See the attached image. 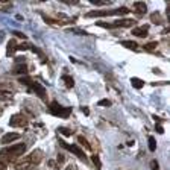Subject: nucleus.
<instances>
[{
	"label": "nucleus",
	"instance_id": "f257e3e1",
	"mask_svg": "<svg viewBox=\"0 0 170 170\" xmlns=\"http://www.w3.org/2000/svg\"><path fill=\"white\" fill-rule=\"evenodd\" d=\"M43 158H44L43 150L36 149L34 152H31L27 157H23V158H20L18 161H15L14 169L15 170H32L35 166H38V164L43 161Z\"/></svg>",
	"mask_w": 170,
	"mask_h": 170
},
{
	"label": "nucleus",
	"instance_id": "f03ea898",
	"mask_svg": "<svg viewBox=\"0 0 170 170\" xmlns=\"http://www.w3.org/2000/svg\"><path fill=\"white\" fill-rule=\"evenodd\" d=\"M26 152V144L24 143H18L9 148H5L0 150V161L6 163V161H14L15 158H20L23 153Z\"/></svg>",
	"mask_w": 170,
	"mask_h": 170
},
{
	"label": "nucleus",
	"instance_id": "7ed1b4c3",
	"mask_svg": "<svg viewBox=\"0 0 170 170\" xmlns=\"http://www.w3.org/2000/svg\"><path fill=\"white\" fill-rule=\"evenodd\" d=\"M20 82H22L23 85H27L32 91H35V94H38L41 99H46V88L41 84H38L36 80H34L32 78H29V76H24V78H20Z\"/></svg>",
	"mask_w": 170,
	"mask_h": 170
},
{
	"label": "nucleus",
	"instance_id": "20e7f679",
	"mask_svg": "<svg viewBox=\"0 0 170 170\" xmlns=\"http://www.w3.org/2000/svg\"><path fill=\"white\" fill-rule=\"evenodd\" d=\"M49 113L56 115V117H61V119H67L68 115L71 114V108L68 106H62L58 102H52L49 105Z\"/></svg>",
	"mask_w": 170,
	"mask_h": 170
},
{
	"label": "nucleus",
	"instance_id": "39448f33",
	"mask_svg": "<svg viewBox=\"0 0 170 170\" xmlns=\"http://www.w3.org/2000/svg\"><path fill=\"white\" fill-rule=\"evenodd\" d=\"M129 9L122 6L119 9H111V11H93V12H88L87 17H109V15H125L128 14Z\"/></svg>",
	"mask_w": 170,
	"mask_h": 170
},
{
	"label": "nucleus",
	"instance_id": "423d86ee",
	"mask_svg": "<svg viewBox=\"0 0 170 170\" xmlns=\"http://www.w3.org/2000/svg\"><path fill=\"white\" fill-rule=\"evenodd\" d=\"M132 24H135V20H132V18L117 20V22H114V23H103V22L97 23V26H100V27H108V29H114V27H129V26H132Z\"/></svg>",
	"mask_w": 170,
	"mask_h": 170
},
{
	"label": "nucleus",
	"instance_id": "0eeeda50",
	"mask_svg": "<svg viewBox=\"0 0 170 170\" xmlns=\"http://www.w3.org/2000/svg\"><path fill=\"white\" fill-rule=\"evenodd\" d=\"M27 125H29V120L22 113L14 114L11 119H9V126H12V128H26Z\"/></svg>",
	"mask_w": 170,
	"mask_h": 170
},
{
	"label": "nucleus",
	"instance_id": "6e6552de",
	"mask_svg": "<svg viewBox=\"0 0 170 170\" xmlns=\"http://www.w3.org/2000/svg\"><path fill=\"white\" fill-rule=\"evenodd\" d=\"M59 144L62 146V148H66L68 152H71V153H75L78 158L84 159V161H87V157H85V153H84V150L79 148V146H75V144H67V143H64L62 140H59Z\"/></svg>",
	"mask_w": 170,
	"mask_h": 170
},
{
	"label": "nucleus",
	"instance_id": "1a4fd4ad",
	"mask_svg": "<svg viewBox=\"0 0 170 170\" xmlns=\"http://www.w3.org/2000/svg\"><path fill=\"white\" fill-rule=\"evenodd\" d=\"M12 97H14V91L8 87L0 85V100H11Z\"/></svg>",
	"mask_w": 170,
	"mask_h": 170
},
{
	"label": "nucleus",
	"instance_id": "9d476101",
	"mask_svg": "<svg viewBox=\"0 0 170 170\" xmlns=\"http://www.w3.org/2000/svg\"><path fill=\"white\" fill-rule=\"evenodd\" d=\"M22 137V134H18V132H9V134H5V135L2 137V144H8V143H12V141H15V140H18Z\"/></svg>",
	"mask_w": 170,
	"mask_h": 170
},
{
	"label": "nucleus",
	"instance_id": "9b49d317",
	"mask_svg": "<svg viewBox=\"0 0 170 170\" xmlns=\"http://www.w3.org/2000/svg\"><path fill=\"white\" fill-rule=\"evenodd\" d=\"M149 32V26H138V27H134L132 29V35L134 36H146Z\"/></svg>",
	"mask_w": 170,
	"mask_h": 170
},
{
	"label": "nucleus",
	"instance_id": "f8f14e48",
	"mask_svg": "<svg viewBox=\"0 0 170 170\" xmlns=\"http://www.w3.org/2000/svg\"><path fill=\"white\" fill-rule=\"evenodd\" d=\"M12 73H14V75H26V73H27V66H26L24 62L17 64L15 67L12 68Z\"/></svg>",
	"mask_w": 170,
	"mask_h": 170
},
{
	"label": "nucleus",
	"instance_id": "ddd939ff",
	"mask_svg": "<svg viewBox=\"0 0 170 170\" xmlns=\"http://www.w3.org/2000/svg\"><path fill=\"white\" fill-rule=\"evenodd\" d=\"M132 6L137 9L138 14H144V12L148 11V6H146V3H144V2H134V5H132Z\"/></svg>",
	"mask_w": 170,
	"mask_h": 170
},
{
	"label": "nucleus",
	"instance_id": "4468645a",
	"mask_svg": "<svg viewBox=\"0 0 170 170\" xmlns=\"http://www.w3.org/2000/svg\"><path fill=\"white\" fill-rule=\"evenodd\" d=\"M15 50H17V43H15V40H11V41L8 43V50H6V56H12Z\"/></svg>",
	"mask_w": 170,
	"mask_h": 170
},
{
	"label": "nucleus",
	"instance_id": "2eb2a0df",
	"mask_svg": "<svg viewBox=\"0 0 170 170\" xmlns=\"http://www.w3.org/2000/svg\"><path fill=\"white\" fill-rule=\"evenodd\" d=\"M122 46L126 49H131V50H137V47H138L135 41H122Z\"/></svg>",
	"mask_w": 170,
	"mask_h": 170
},
{
	"label": "nucleus",
	"instance_id": "dca6fc26",
	"mask_svg": "<svg viewBox=\"0 0 170 170\" xmlns=\"http://www.w3.org/2000/svg\"><path fill=\"white\" fill-rule=\"evenodd\" d=\"M131 84H132L134 88H141V87L144 85V80L138 79V78H132V79H131Z\"/></svg>",
	"mask_w": 170,
	"mask_h": 170
},
{
	"label": "nucleus",
	"instance_id": "f3484780",
	"mask_svg": "<svg viewBox=\"0 0 170 170\" xmlns=\"http://www.w3.org/2000/svg\"><path fill=\"white\" fill-rule=\"evenodd\" d=\"M62 80L66 82V87H67V88H71V87L75 85V80L71 79V76H68V75H64V76H62Z\"/></svg>",
	"mask_w": 170,
	"mask_h": 170
},
{
	"label": "nucleus",
	"instance_id": "a211bd4d",
	"mask_svg": "<svg viewBox=\"0 0 170 170\" xmlns=\"http://www.w3.org/2000/svg\"><path fill=\"white\" fill-rule=\"evenodd\" d=\"M78 141H79L80 144H82L84 148L87 149V150H91V146H90V143H88V141H87V140H85V138H84V137H82V135H79V137H78Z\"/></svg>",
	"mask_w": 170,
	"mask_h": 170
},
{
	"label": "nucleus",
	"instance_id": "6ab92c4d",
	"mask_svg": "<svg viewBox=\"0 0 170 170\" xmlns=\"http://www.w3.org/2000/svg\"><path fill=\"white\" fill-rule=\"evenodd\" d=\"M157 46H158V43H157V41L148 43V44H144V50H148V52H152L153 49H157Z\"/></svg>",
	"mask_w": 170,
	"mask_h": 170
},
{
	"label": "nucleus",
	"instance_id": "aec40b11",
	"mask_svg": "<svg viewBox=\"0 0 170 170\" xmlns=\"http://www.w3.org/2000/svg\"><path fill=\"white\" fill-rule=\"evenodd\" d=\"M149 149H150L152 152L157 149V141H155V138H153V137H149Z\"/></svg>",
	"mask_w": 170,
	"mask_h": 170
},
{
	"label": "nucleus",
	"instance_id": "412c9836",
	"mask_svg": "<svg viewBox=\"0 0 170 170\" xmlns=\"http://www.w3.org/2000/svg\"><path fill=\"white\" fill-rule=\"evenodd\" d=\"M58 132H61L62 135H66V137L71 135V131H70V129H67V128H58Z\"/></svg>",
	"mask_w": 170,
	"mask_h": 170
},
{
	"label": "nucleus",
	"instance_id": "4be33fe9",
	"mask_svg": "<svg viewBox=\"0 0 170 170\" xmlns=\"http://www.w3.org/2000/svg\"><path fill=\"white\" fill-rule=\"evenodd\" d=\"M91 159H93L94 166H96L97 169H100V161H99V157H97V155H93V157H91Z\"/></svg>",
	"mask_w": 170,
	"mask_h": 170
},
{
	"label": "nucleus",
	"instance_id": "5701e85b",
	"mask_svg": "<svg viewBox=\"0 0 170 170\" xmlns=\"http://www.w3.org/2000/svg\"><path fill=\"white\" fill-rule=\"evenodd\" d=\"M97 105H99V106H109L111 102H109L108 99H102V100H99V102H97Z\"/></svg>",
	"mask_w": 170,
	"mask_h": 170
},
{
	"label": "nucleus",
	"instance_id": "b1692460",
	"mask_svg": "<svg viewBox=\"0 0 170 170\" xmlns=\"http://www.w3.org/2000/svg\"><path fill=\"white\" fill-rule=\"evenodd\" d=\"M150 18H152V22H153V23H161V22H163V20H161V17H159L158 14H153Z\"/></svg>",
	"mask_w": 170,
	"mask_h": 170
},
{
	"label": "nucleus",
	"instance_id": "393cba45",
	"mask_svg": "<svg viewBox=\"0 0 170 170\" xmlns=\"http://www.w3.org/2000/svg\"><path fill=\"white\" fill-rule=\"evenodd\" d=\"M91 3H94V5H108L109 2H102V0H90Z\"/></svg>",
	"mask_w": 170,
	"mask_h": 170
},
{
	"label": "nucleus",
	"instance_id": "a878e982",
	"mask_svg": "<svg viewBox=\"0 0 170 170\" xmlns=\"http://www.w3.org/2000/svg\"><path fill=\"white\" fill-rule=\"evenodd\" d=\"M150 169L158 170V163H157V161H150Z\"/></svg>",
	"mask_w": 170,
	"mask_h": 170
},
{
	"label": "nucleus",
	"instance_id": "bb28decb",
	"mask_svg": "<svg viewBox=\"0 0 170 170\" xmlns=\"http://www.w3.org/2000/svg\"><path fill=\"white\" fill-rule=\"evenodd\" d=\"M155 128H157V131H158L159 134H163V132H164V129H163V126L159 125V123H157V126H155Z\"/></svg>",
	"mask_w": 170,
	"mask_h": 170
},
{
	"label": "nucleus",
	"instance_id": "cd10ccee",
	"mask_svg": "<svg viewBox=\"0 0 170 170\" xmlns=\"http://www.w3.org/2000/svg\"><path fill=\"white\" fill-rule=\"evenodd\" d=\"M14 35H17V36H20V38H23V40L26 38V35H24V34H22V32H17V31L14 32Z\"/></svg>",
	"mask_w": 170,
	"mask_h": 170
},
{
	"label": "nucleus",
	"instance_id": "c85d7f7f",
	"mask_svg": "<svg viewBox=\"0 0 170 170\" xmlns=\"http://www.w3.org/2000/svg\"><path fill=\"white\" fill-rule=\"evenodd\" d=\"M66 170H78V169H76V166H73V164H68Z\"/></svg>",
	"mask_w": 170,
	"mask_h": 170
},
{
	"label": "nucleus",
	"instance_id": "c756f323",
	"mask_svg": "<svg viewBox=\"0 0 170 170\" xmlns=\"http://www.w3.org/2000/svg\"><path fill=\"white\" fill-rule=\"evenodd\" d=\"M0 170H8V169H6V164H5V163H2V161H0Z\"/></svg>",
	"mask_w": 170,
	"mask_h": 170
},
{
	"label": "nucleus",
	"instance_id": "7c9ffc66",
	"mask_svg": "<svg viewBox=\"0 0 170 170\" xmlns=\"http://www.w3.org/2000/svg\"><path fill=\"white\" fill-rule=\"evenodd\" d=\"M0 115H2V111H0Z\"/></svg>",
	"mask_w": 170,
	"mask_h": 170
}]
</instances>
